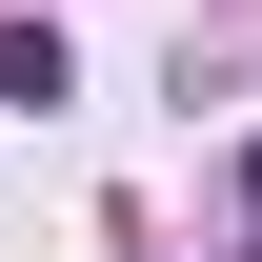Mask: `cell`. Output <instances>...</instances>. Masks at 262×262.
Instances as JSON below:
<instances>
[{"instance_id": "6da1fadb", "label": "cell", "mask_w": 262, "mask_h": 262, "mask_svg": "<svg viewBox=\"0 0 262 262\" xmlns=\"http://www.w3.org/2000/svg\"><path fill=\"white\" fill-rule=\"evenodd\" d=\"M61 81H81V61H61V20H20V40H0V101H20V121H40Z\"/></svg>"}]
</instances>
